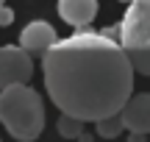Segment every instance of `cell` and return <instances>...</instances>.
I'll use <instances>...</instances> for the list:
<instances>
[{
	"label": "cell",
	"instance_id": "10",
	"mask_svg": "<svg viewBox=\"0 0 150 142\" xmlns=\"http://www.w3.org/2000/svg\"><path fill=\"white\" fill-rule=\"evenodd\" d=\"M11 20H14V11L11 9H6V6H0V25H11Z\"/></svg>",
	"mask_w": 150,
	"mask_h": 142
},
{
	"label": "cell",
	"instance_id": "9",
	"mask_svg": "<svg viewBox=\"0 0 150 142\" xmlns=\"http://www.w3.org/2000/svg\"><path fill=\"white\" fill-rule=\"evenodd\" d=\"M78 134H83V123L75 120V117H70V114H61V117H59V137L75 139Z\"/></svg>",
	"mask_w": 150,
	"mask_h": 142
},
{
	"label": "cell",
	"instance_id": "1",
	"mask_svg": "<svg viewBox=\"0 0 150 142\" xmlns=\"http://www.w3.org/2000/svg\"><path fill=\"white\" fill-rule=\"evenodd\" d=\"M42 70L50 100L81 123L117 114L134 92L136 75L122 45L103 31L56 39L42 53Z\"/></svg>",
	"mask_w": 150,
	"mask_h": 142
},
{
	"label": "cell",
	"instance_id": "11",
	"mask_svg": "<svg viewBox=\"0 0 150 142\" xmlns=\"http://www.w3.org/2000/svg\"><path fill=\"white\" fill-rule=\"evenodd\" d=\"M120 3H131V0H120Z\"/></svg>",
	"mask_w": 150,
	"mask_h": 142
},
{
	"label": "cell",
	"instance_id": "4",
	"mask_svg": "<svg viewBox=\"0 0 150 142\" xmlns=\"http://www.w3.org/2000/svg\"><path fill=\"white\" fill-rule=\"evenodd\" d=\"M31 75H33L31 53H25L22 48H14V45L0 48V89L11 87V84H28Z\"/></svg>",
	"mask_w": 150,
	"mask_h": 142
},
{
	"label": "cell",
	"instance_id": "7",
	"mask_svg": "<svg viewBox=\"0 0 150 142\" xmlns=\"http://www.w3.org/2000/svg\"><path fill=\"white\" fill-rule=\"evenodd\" d=\"M59 14L67 25L86 28L97 17V0H59Z\"/></svg>",
	"mask_w": 150,
	"mask_h": 142
},
{
	"label": "cell",
	"instance_id": "6",
	"mask_svg": "<svg viewBox=\"0 0 150 142\" xmlns=\"http://www.w3.org/2000/svg\"><path fill=\"white\" fill-rule=\"evenodd\" d=\"M56 39H59V36H56V28L50 25V22L33 20V22H28V25L22 28V33H20V48L25 50V53L42 56Z\"/></svg>",
	"mask_w": 150,
	"mask_h": 142
},
{
	"label": "cell",
	"instance_id": "3",
	"mask_svg": "<svg viewBox=\"0 0 150 142\" xmlns=\"http://www.w3.org/2000/svg\"><path fill=\"white\" fill-rule=\"evenodd\" d=\"M117 33L134 72L150 75V0H131Z\"/></svg>",
	"mask_w": 150,
	"mask_h": 142
},
{
	"label": "cell",
	"instance_id": "2",
	"mask_svg": "<svg viewBox=\"0 0 150 142\" xmlns=\"http://www.w3.org/2000/svg\"><path fill=\"white\" fill-rule=\"evenodd\" d=\"M0 123L17 142L39 139L45 128V103L28 84H11L0 89Z\"/></svg>",
	"mask_w": 150,
	"mask_h": 142
},
{
	"label": "cell",
	"instance_id": "8",
	"mask_svg": "<svg viewBox=\"0 0 150 142\" xmlns=\"http://www.w3.org/2000/svg\"><path fill=\"white\" fill-rule=\"evenodd\" d=\"M95 126H97V137H103V139H117L120 134H122L120 114H108V117H103V120H97Z\"/></svg>",
	"mask_w": 150,
	"mask_h": 142
},
{
	"label": "cell",
	"instance_id": "5",
	"mask_svg": "<svg viewBox=\"0 0 150 142\" xmlns=\"http://www.w3.org/2000/svg\"><path fill=\"white\" fill-rule=\"evenodd\" d=\"M117 114H120L122 128H128L131 134H147L150 131V95L139 92L134 98H128Z\"/></svg>",
	"mask_w": 150,
	"mask_h": 142
}]
</instances>
